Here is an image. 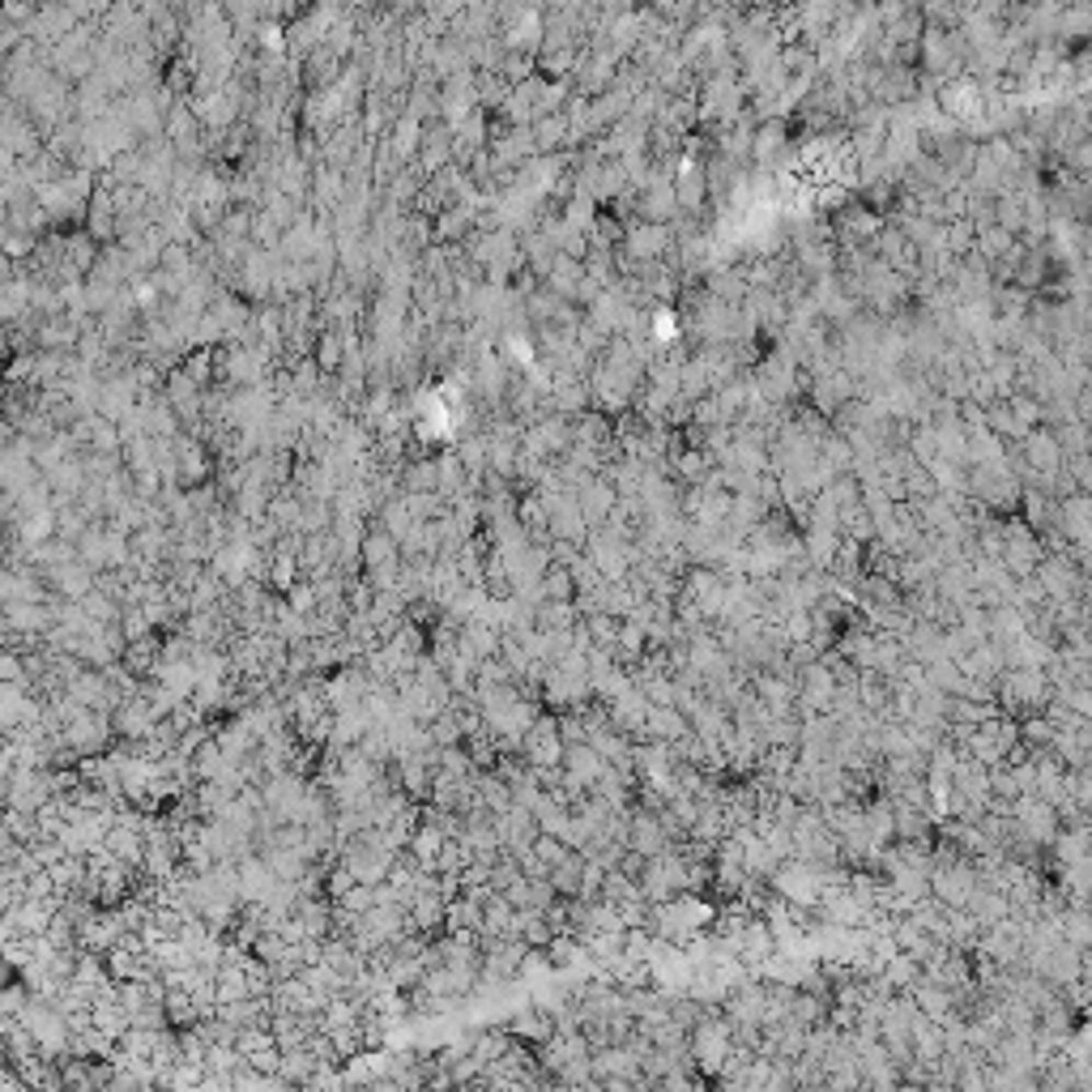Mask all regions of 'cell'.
I'll return each instance as SVG.
<instances>
[{
  "mask_svg": "<svg viewBox=\"0 0 1092 1092\" xmlns=\"http://www.w3.org/2000/svg\"><path fill=\"white\" fill-rule=\"evenodd\" d=\"M530 133H534L538 155H564V146H568V120H564V112H559V116L538 120Z\"/></svg>",
  "mask_w": 1092,
  "mask_h": 1092,
  "instance_id": "6da1fadb",
  "label": "cell"
}]
</instances>
